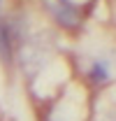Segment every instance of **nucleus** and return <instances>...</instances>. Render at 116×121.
Masks as SVG:
<instances>
[{
  "instance_id": "1",
  "label": "nucleus",
  "mask_w": 116,
  "mask_h": 121,
  "mask_svg": "<svg viewBox=\"0 0 116 121\" xmlns=\"http://www.w3.org/2000/svg\"><path fill=\"white\" fill-rule=\"evenodd\" d=\"M46 9L63 28L72 30L79 26V9L70 0H46Z\"/></svg>"
},
{
  "instance_id": "2",
  "label": "nucleus",
  "mask_w": 116,
  "mask_h": 121,
  "mask_svg": "<svg viewBox=\"0 0 116 121\" xmlns=\"http://www.w3.org/2000/svg\"><path fill=\"white\" fill-rule=\"evenodd\" d=\"M0 60L2 63H12V37H9V28L5 23H0Z\"/></svg>"
},
{
  "instance_id": "3",
  "label": "nucleus",
  "mask_w": 116,
  "mask_h": 121,
  "mask_svg": "<svg viewBox=\"0 0 116 121\" xmlns=\"http://www.w3.org/2000/svg\"><path fill=\"white\" fill-rule=\"evenodd\" d=\"M91 77H93V82H95V84L104 82V79H107V70H104V65H102V63H95V65H93Z\"/></svg>"
}]
</instances>
